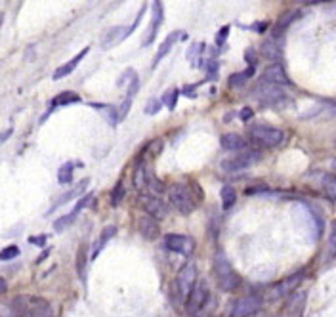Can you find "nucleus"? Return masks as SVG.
I'll list each match as a JSON object with an SVG mask.
<instances>
[{"label":"nucleus","instance_id":"1","mask_svg":"<svg viewBox=\"0 0 336 317\" xmlns=\"http://www.w3.org/2000/svg\"><path fill=\"white\" fill-rule=\"evenodd\" d=\"M214 275H216V283L224 292H233L239 287V275L235 273V269L231 267L228 256L218 250L214 256Z\"/></svg>","mask_w":336,"mask_h":317},{"label":"nucleus","instance_id":"2","mask_svg":"<svg viewBox=\"0 0 336 317\" xmlns=\"http://www.w3.org/2000/svg\"><path fill=\"white\" fill-rule=\"evenodd\" d=\"M197 285V267L193 262H187L180 267V271L176 273V279L172 285V291H174V298L176 302H187L191 291Z\"/></svg>","mask_w":336,"mask_h":317},{"label":"nucleus","instance_id":"3","mask_svg":"<svg viewBox=\"0 0 336 317\" xmlns=\"http://www.w3.org/2000/svg\"><path fill=\"white\" fill-rule=\"evenodd\" d=\"M168 199L172 203V207L176 209L180 214H191L197 209V199L193 197L191 189L183 184H174L170 189H168Z\"/></svg>","mask_w":336,"mask_h":317},{"label":"nucleus","instance_id":"4","mask_svg":"<svg viewBox=\"0 0 336 317\" xmlns=\"http://www.w3.org/2000/svg\"><path fill=\"white\" fill-rule=\"evenodd\" d=\"M248 136L250 140L264 145V147H275L284 140V132L279 128H273V126H267V124H254L250 126L248 130Z\"/></svg>","mask_w":336,"mask_h":317},{"label":"nucleus","instance_id":"5","mask_svg":"<svg viewBox=\"0 0 336 317\" xmlns=\"http://www.w3.org/2000/svg\"><path fill=\"white\" fill-rule=\"evenodd\" d=\"M254 98L262 104V106H269V107H277L283 106L286 102V94L281 86H275V84H264L260 82L256 88H254Z\"/></svg>","mask_w":336,"mask_h":317},{"label":"nucleus","instance_id":"6","mask_svg":"<svg viewBox=\"0 0 336 317\" xmlns=\"http://www.w3.org/2000/svg\"><path fill=\"white\" fill-rule=\"evenodd\" d=\"M208 298H210L208 285H207L205 281H197L195 289L191 291L189 298H187V302H185V312H187V316H191V317L199 316V314L207 308Z\"/></svg>","mask_w":336,"mask_h":317},{"label":"nucleus","instance_id":"7","mask_svg":"<svg viewBox=\"0 0 336 317\" xmlns=\"http://www.w3.org/2000/svg\"><path fill=\"white\" fill-rule=\"evenodd\" d=\"M260 308H262V298L260 296H256V294L241 296V298L231 302L228 317H250L254 316Z\"/></svg>","mask_w":336,"mask_h":317},{"label":"nucleus","instance_id":"8","mask_svg":"<svg viewBox=\"0 0 336 317\" xmlns=\"http://www.w3.org/2000/svg\"><path fill=\"white\" fill-rule=\"evenodd\" d=\"M260 160V153L258 151H245V153H239L237 157H231L228 160L222 162V170L228 172V174H233V172H241L248 166H252L254 162Z\"/></svg>","mask_w":336,"mask_h":317},{"label":"nucleus","instance_id":"9","mask_svg":"<svg viewBox=\"0 0 336 317\" xmlns=\"http://www.w3.org/2000/svg\"><path fill=\"white\" fill-rule=\"evenodd\" d=\"M302 279H304V273L298 271V273L286 277L283 281H279L277 285H273V287L269 289L267 296H269V300H279V298H283V296H286V294H292V292L298 289V285L302 283Z\"/></svg>","mask_w":336,"mask_h":317},{"label":"nucleus","instance_id":"10","mask_svg":"<svg viewBox=\"0 0 336 317\" xmlns=\"http://www.w3.org/2000/svg\"><path fill=\"white\" fill-rule=\"evenodd\" d=\"M164 247L176 254H181V256H189L195 248V241L193 237L189 235H178V233H170L164 237Z\"/></svg>","mask_w":336,"mask_h":317},{"label":"nucleus","instance_id":"11","mask_svg":"<svg viewBox=\"0 0 336 317\" xmlns=\"http://www.w3.org/2000/svg\"><path fill=\"white\" fill-rule=\"evenodd\" d=\"M140 205H142L143 209H145V212H147L151 218H155L157 222H159V220H164L166 214H168L166 203H162L157 195H142V197H140Z\"/></svg>","mask_w":336,"mask_h":317},{"label":"nucleus","instance_id":"12","mask_svg":"<svg viewBox=\"0 0 336 317\" xmlns=\"http://www.w3.org/2000/svg\"><path fill=\"white\" fill-rule=\"evenodd\" d=\"M260 82H264V84H275V86H284V84H290V79L284 73L281 63H273V65H269L262 73Z\"/></svg>","mask_w":336,"mask_h":317},{"label":"nucleus","instance_id":"13","mask_svg":"<svg viewBox=\"0 0 336 317\" xmlns=\"http://www.w3.org/2000/svg\"><path fill=\"white\" fill-rule=\"evenodd\" d=\"M92 199H94V195H92V193L84 195V197H82V199H80V201L75 205V209H73L69 214H65V216H61L59 220H55V222H53V229H55V231H63V229L67 228V226H71L73 222H75V218L80 214V211H82V209H86V207H88V203L92 201Z\"/></svg>","mask_w":336,"mask_h":317},{"label":"nucleus","instance_id":"14","mask_svg":"<svg viewBox=\"0 0 336 317\" xmlns=\"http://www.w3.org/2000/svg\"><path fill=\"white\" fill-rule=\"evenodd\" d=\"M151 10H153V18H151V23H149L147 35H145V38L142 40V46H149V44L155 40L157 31H159V27L162 25V2H153Z\"/></svg>","mask_w":336,"mask_h":317},{"label":"nucleus","instance_id":"15","mask_svg":"<svg viewBox=\"0 0 336 317\" xmlns=\"http://www.w3.org/2000/svg\"><path fill=\"white\" fill-rule=\"evenodd\" d=\"M138 229H140L142 237H145V239H157V237H159V233H160L157 220H155V218H151L149 214L140 216V220H138Z\"/></svg>","mask_w":336,"mask_h":317},{"label":"nucleus","instance_id":"16","mask_svg":"<svg viewBox=\"0 0 336 317\" xmlns=\"http://www.w3.org/2000/svg\"><path fill=\"white\" fill-rule=\"evenodd\" d=\"M88 184H90V180L88 178H84V180H80V184L77 185V187H73L71 191H67V193H63L55 203H53L52 207H50V211H48V214L50 212H53L55 209H59V207H63L65 203H69L71 199H75V197H78V195H82L84 191H86V187H88Z\"/></svg>","mask_w":336,"mask_h":317},{"label":"nucleus","instance_id":"17","mask_svg":"<svg viewBox=\"0 0 336 317\" xmlns=\"http://www.w3.org/2000/svg\"><path fill=\"white\" fill-rule=\"evenodd\" d=\"M88 50H90V48H82V50L77 53V55H75L73 59H69V61H67L65 65L57 67V69H55V73H53V80H59V79H63V77L71 75L73 71L77 69V65H78V63H80L82 59H84V55L88 53Z\"/></svg>","mask_w":336,"mask_h":317},{"label":"nucleus","instance_id":"18","mask_svg":"<svg viewBox=\"0 0 336 317\" xmlns=\"http://www.w3.org/2000/svg\"><path fill=\"white\" fill-rule=\"evenodd\" d=\"M262 55L267 57V59H271V61L279 59L281 57V42H279V38H275V36L271 35L267 36L262 42Z\"/></svg>","mask_w":336,"mask_h":317},{"label":"nucleus","instance_id":"19","mask_svg":"<svg viewBox=\"0 0 336 317\" xmlns=\"http://www.w3.org/2000/svg\"><path fill=\"white\" fill-rule=\"evenodd\" d=\"M220 145H222V149H226V151H241V149L247 145V141L243 140L239 134L228 132V134H224V136L220 138Z\"/></svg>","mask_w":336,"mask_h":317},{"label":"nucleus","instance_id":"20","mask_svg":"<svg viewBox=\"0 0 336 317\" xmlns=\"http://www.w3.org/2000/svg\"><path fill=\"white\" fill-rule=\"evenodd\" d=\"M126 36H128V29H124V27H113V29H109L105 33L103 40H102V46H103V48L115 46V44H119L121 40H124Z\"/></svg>","mask_w":336,"mask_h":317},{"label":"nucleus","instance_id":"21","mask_svg":"<svg viewBox=\"0 0 336 317\" xmlns=\"http://www.w3.org/2000/svg\"><path fill=\"white\" fill-rule=\"evenodd\" d=\"M181 35H183V33H180V31H176V33L168 35L166 38H164V40H162V44L159 46V52H157V55H155V59H153V67H155V65L159 63V61L162 59V57H164V55H166V53H168L170 50H172V46H174V44H176L178 40H180V36H181Z\"/></svg>","mask_w":336,"mask_h":317},{"label":"nucleus","instance_id":"22","mask_svg":"<svg viewBox=\"0 0 336 317\" xmlns=\"http://www.w3.org/2000/svg\"><path fill=\"white\" fill-rule=\"evenodd\" d=\"M306 304V292H296L290 302L286 304V314L288 317H302V310Z\"/></svg>","mask_w":336,"mask_h":317},{"label":"nucleus","instance_id":"23","mask_svg":"<svg viewBox=\"0 0 336 317\" xmlns=\"http://www.w3.org/2000/svg\"><path fill=\"white\" fill-rule=\"evenodd\" d=\"M147 174H149V168L143 162H138L136 168H134V178H132L136 189H140V191L147 189Z\"/></svg>","mask_w":336,"mask_h":317},{"label":"nucleus","instance_id":"24","mask_svg":"<svg viewBox=\"0 0 336 317\" xmlns=\"http://www.w3.org/2000/svg\"><path fill=\"white\" fill-rule=\"evenodd\" d=\"M115 233H117V228H115V226H107V228L102 231V235H100L98 243L94 245V250H92V258H96V256L103 250V247L109 243V239H113V237H115Z\"/></svg>","mask_w":336,"mask_h":317},{"label":"nucleus","instance_id":"25","mask_svg":"<svg viewBox=\"0 0 336 317\" xmlns=\"http://www.w3.org/2000/svg\"><path fill=\"white\" fill-rule=\"evenodd\" d=\"M80 102V96L75 94V92H61L57 94L55 98L52 100V107H50V113H52L55 107L59 106H69V104H78Z\"/></svg>","mask_w":336,"mask_h":317},{"label":"nucleus","instance_id":"26","mask_svg":"<svg viewBox=\"0 0 336 317\" xmlns=\"http://www.w3.org/2000/svg\"><path fill=\"white\" fill-rule=\"evenodd\" d=\"M294 18H298V12H288V14H284L283 18L275 23L271 36H275V38H281V35H283L284 31H286V27H288V25L294 21Z\"/></svg>","mask_w":336,"mask_h":317},{"label":"nucleus","instance_id":"27","mask_svg":"<svg viewBox=\"0 0 336 317\" xmlns=\"http://www.w3.org/2000/svg\"><path fill=\"white\" fill-rule=\"evenodd\" d=\"M321 189L331 201L336 199V176L335 174H323L321 176Z\"/></svg>","mask_w":336,"mask_h":317},{"label":"nucleus","instance_id":"28","mask_svg":"<svg viewBox=\"0 0 336 317\" xmlns=\"http://www.w3.org/2000/svg\"><path fill=\"white\" fill-rule=\"evenodd\" d=\"M336 258V220L331 224V233H329V241H327V252H325V262H333Z\"/></svg>","mask_w":336,"mask_h":317},{"label":"nucleus","instance_id":"29","mask_svg":"<svg viewBox=\"0 0 336 317\" xmlns=\"http://www.w3.org/2000/svg\"><path fill=\"white\" fill-rule=\"evenodd\" d=\"M86 262H88V248H86V245H82L77 252V271H78L82 281L86 279V265H88Z\"/></svg>","mask_w":336,"mask_h":317},{"label":"nucleus","instance_id":"30","mask_svg":"<svg viewBox=\"0 0 336 317\" xmlns=\"http://www.w3.org/2000/svg\"><path fill=\"white\" fill-rule=\"evenodd\" d=\"M73 168H75V164H73V162H65L63 166H59V172H57V182H59L61 185H67V184H71Z\"/></svg>","mask_w":336,"mask_h":317},{"label":"nucleus","instance_id":"31","mask_svg":"<svg viewBox=\"0 0 336 317\" xmlns=\"http://www.w3.org/2000/svg\"><path fill=\"white\" fill-rule=\"evenodd\" d=\"M220 197H222L224 209H230V207H233V203H235V199H237V193H235V189H233L231 185H224L222 191H220Z\"/></svg>","mask_w":336,"mask_h":317},{"label":"nucleus","instance_id":"32","mask_svg":"<svg viewBox=\"0 0 336 317\" xmlns=\"http://www.w3.org/2000/svg\"><path fill=\"white\" fill-rule=\"evenodd\" d=\"M252 75H254V67H248V69L243 71V73L231 75V77H230V86H241V84H245V82H247Z\"/></svg>","mask_w":336,"mask_h":317},{"label":"nucleus","instance_id":"33","mask_svg":"<svg viewBox=\"0 0 336 317\" xmlns=\"http://www.w3.org/2000/svg\"><path fill=\"white\" fill-rule=\"evenodd\" d=\"M123 197H124L123 182H117V185L113 187V193H111V205H113V207H119V205L123 203Z\"/></svg>","mask_w":336,"mask_h":317},{"label":"nucleus","instance_id":"34","mask_svg":"<svg viewBox=\"0 0 336 317\" xmlns=\"http://www.w3.org/2000/svg\"><path fill=\"white\" fill-rule=\"evenodd\" d=\"M147 189H151L153 193H160L164 187H162V182H160L159 178L155 176L151 170H149V174H147Z\"/></svg>","mask_w":336,"mask_h":317},{"label":"nucleus","instance_id":"35","mask_svg":"<svg viewBox=\"0 0 336 317\" xmlns=\"http://www.w3.org/2000/svg\"><path fill=\"white\" fill-rule=\"evenodd\" d=\"M178 92L176 88H172V90H166V94H164V98H162V102H164V106L168 107L170 111L176 107V102H178Z\"/></svg>","mask_w":336,"mask_h":317},{"label":"nucleus","instance_id":"36","mask_svg":"<svg viewBox=\"0 0 336 317\" xmlns=\"http://www.w3.org/2000/svg\"><path fill=\"white\" fill-rule=\"evenodd\" d=\"M25 317H52V312H50V308L46 304H42L40 308H33Z\"/></svg>","mask_w":336,"mask_h":317},{"label":"nucleus","instance_id":"37","mask_svg":"<svg viewBox=\"0 0 336 317\" xmlns=\"http://www.w3.org/2000/svg\"><path fill=\"white\" fill-rule=\"evenodd\" d=\"M19 254V248L16 247V245H10V247H6L2 252H0V260H12V258H16Z\"/></svg>","mask_w":336,"mask_h":317},{"label":"nucleus","instance_id":"38","mask_svg":"<svg viewBox=\"0 0 336 317\" xmlns=\"http://www.w3.org/2000/svg\"><path fill=\"white\" fill-rule=\"evenodd\" d=\"M160 106H162V102H159V100H149L147 102V106H145V113L147 115H155V113H159L160 111Z\"/></svg>","mask_w":336,"mask_h":317},{"label":"nucleus","instance_id":"39","mask_svg":"<svg viewBox=\"0 0 336 317\" xmlns=\"http://www.w3.org/2000/svg\"><path fill=\"white\" fill-rule=\"evenodd\" d=\"M130 106H132V98H126V100L123 102V106L119 107V123L123 121L126 115H128V111H130Z\"/></svg>","mask_w":336,"mask_h":317},{"label":"nucleus","instance_id":"40","mask_svg":"<svg viewBox=\"0 0 336 317\" xmlns=\"http://www.w3.org/2000/svg\"><path fill=\"white\" fill-rule=\"evenodd\" d=\"M228 33H230V25H224V27L220 29V33L216 35V44H218V46H222V44L226 42V38H228Z\"/></svg>","mask_w":336,"mask_h":317},{"label":"nucleus","instance_id":"41","mask_svg":"<svg viewBox=\"0 0 336 317\" xmlns=\"http://www.w3.org/2000/svg\"><path fill=\"white\" fill-rule=\"evenodd\" d=\"M245 59L248 61V65H250V67H254V65H256V53H254L252 48H248L247 52H245Z\"/></svg>","mask_w":336,"mask_h":317},{"label":"nucleus","instance_id":"42","mask_svg":"<svg viewBox=\"0 0 336 317\" xmlns=\"http://www.w3.org/2000/svg\"><path fill=\"white\" fill-rule=\"evenodd\" d=\"M265 191H267V187H265V185H258V187H247V189H245V193H247V195L265 193Z\"/></svg>","mask_w":336,"mask_h":317},{"label":"nucleus","instance_id":"43","mask_svg":"<svg viewBox=\"0 0 336 317\" xmlns=\"http://www.w3.org/2000/svg\"><path fill=\"white\" fill-rule=\"evenodd\" d=\"M128 77H136V73H134V71H132V69H128V71H126V73H123V75H121V79L117 80V84H119V86H123L124 82H128V80H126Z\"/></svg>","mask_w":336,"mask_h":317},{"label":"nucleus","instance_id":"44","mask_svg":"<svg viewBox=\"0 0 336 317\" xmlns=\"http://www.w3.org/2000/svg\"><path fill=\"white\" fill-rule=\"evenodd\" d=\"M252 115H254V113H252V109H250V107H245V109H241V115H239V117H241V121H245V123H247L248 119H252Z\"/></svg>","mask_w":336,"mask_h":317},{"label":"nucleus","instance_id":"45","mask_svg":"<svg viewBox=\"0 0 336 317\" xmlns=\"http://www.w3.org/2000/svg\"><path fill=\"white\" fill-rule=\"evenodd\" d=\"M138 80H140L138 77H134V79H132V84H130V90H128V98H132V96L138 92V84H140Z\"/></svg>","mask_w":336,"mask_h":317},{"label":"nucleus","instance_id":"46","mask_svg":"<svg viewBox=\"0 0 336 317\" xmlns=\"http://www.w3.org/2000/svg\"><path fill=\"white\" fill-rule=\"evenodd\" d=\"M29 243H33V245H38V247H42V245L46 243V235H40V237H29Z\"/></svg>","mask_w":336,"mask_h":317},{"label":"nucleus","instance_id":"47","mask_svg":"<svg viewBox=\"0 0 336 317\" xmlns=\"http://www.w3.org/2000/svg\"><path fill=\"white\" fill-rule=\"evenodd\" d=\"M207 69H208V77L214 79V77H216V71H218V63H216V61H208V67H207Z\"/></svg>","mask_w":336,"mask_h":317},{"label":"nucleus","instance_id":"48","mask_svg":"<svg viewBox=\"0 0 336 317\" xmlns=\"http://www.w3.org/2000/svg\"><path fill=\"white\" fill-rule=\"evenodd\" d=\"M10 136H12V128H8L6 132H0V143H2V141H6Z\"/></svg>","mask_w":336,"mask_h":317},{"label":"nucleus","instance_id":"49","mask_svg":"<svg viewBox=\"0 0 336 317\" xmlns=\"http://www.w3.org/2000/svg\"><path fill=\"white\" fill-rule=\"evenodd\" d=\"M6 289H8V283H6V279H2V277H0V294H4V292H6Z\"/></svg>","mask_w":336,"mask_h":317},{"label":"nucleus","instance_id":"50","mask_svg":"<svg viewBox=\"0 0 336 317\" xmlns=\"http://www.w3.org/2000/svg\"><path fill=\"white\" fill-rule=\"evenodd\" d=\"M256 29H258V31H264V29H265V23H260V25H256Z\"/></svg>","mask_w":336,"mask_h":317},{"label":"nucleus","instance_id":"51","mask_svg":"<svg viewBox=\"0 0 336 317\" xmlns=\"http://www.w3.org/2000/svg\"><path fill=\"white\" fill-rule=\"evenodd\" d=\"M0 317H8V312H4V310L0 308Z\"/></svg>","mask_w":336,"mask_h":317},{"label":"nucleus","instance_id":"52","mask_svg":"<svg viewBox=\"0 0 336 317\" xmlns=\"http://www.w3.org/2000/svg\"><path fill=\"white\" fill-rule=\"evenodd\" d=\"M2 23H4V14L0 12V27H2Z\"/></svg>","mask_w":336,"mask_h":317},{"label":"nucleus","instance_id":"53","mask_svg":"<svg viewBox=\"0 0 336 317\" xmlns=\"http://www.w3.org/2000/svg\"><path fill=\"white\" fill-rule=\"evenodd\" d=\"M333 166H335V168H336V160H335V162H333Z\"/></svg>","mask_w":336,"mask_h":317}]
</instances>
